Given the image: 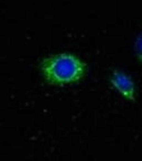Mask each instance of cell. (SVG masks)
Wrapping results in <instances>:
<instances>
[{"label": "cell", "mask_w": 142, "mask_h": 161, "mask_svg": "<svg viewBox=\"0 0 142 161\" xmlns=\"http://www.w3.org/2000/svg\"><path fill=\"white\" fill-rule=\"evenodd\" d=\"M41 70L48 82L62 86L80 81L86 75L87 65L75 55L61 53L44 59Z\"/></svg>", "instance_id": "6da1fadb"}, {"label": "cell", "mask_w": 142, "mask_h": 161, "mask_svg": "<svg viewBox=\"0 0 142 161\" xmlns=\"http://www.w3.org/2000/svg\"><path fill=\"white\" fill-rule=\"evenodd\" d=\"M110 82L122 97L128 101H135V84L128 75L122 71L115 70L110 78Z\"/></svg>", "instance_id": "7a4b0ae2"}, {"label": "cell", "mask_w": 142, "mask_h": 161, "mask_svg": "<svg viewBox=\"0 0 142 161\" xmlns=\"http://www.w3.org/2000/svg\"><path fill=\"white\" fill-rule=\"evenodd\" d=\"M134 50L137 60L142 64V31L136 39Z\"/></svg>", "instance_id": "3957f363"}]
</instances>
